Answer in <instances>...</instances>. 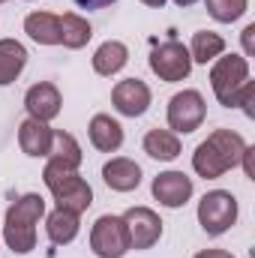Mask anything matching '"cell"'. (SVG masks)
I'll return each instance as SVG.
<instances>
[{"instance_id":"18","label":"cell","mask_w":255,"mask_h":258,"mask_svg":"<svg viewBox=\"0 0 255 258\" xmlns=\"http://www.w3.org/2000/svg\"><path fill=\"white\" fill-rule=\"evenodd\" d=\"M129 60V48L123 42H117V39H108V42H102L99 48H96V54H93V72L96 75H105V78H111V75H117Z\"/></svg>"},{"instance_id":"22","label":"cell","mask_w":255,"mask_h":258,"mask_svg":"<svg viewBox=\"0 0 255 258\" xmlns=\"http://www.w3.org/2000/svg\"><path fill=\"white\" fill-rule=\"evenodd\" d=\"M45 159H48V162H54V165H63V168L78 171V165H81L84 153H81L78 141H75L69 132H54V138H51V150H48V156H45Z\"/></svg>"},{"instance_id":"1","label":"cell","mask_w":255,"mask_h":258,"mask_svg":"<svg viewBox=\"0 0 255 258\" xmlns=\"http://www.w3.org/2000/svg\"><path fill=\"white\" fill-rule=\"evenodd\" d=\"M246 150V141L240 132L231 129H216L207 135V141H201L192 153V168L195 174H201L204 180H216L225 171H231L234 165H240Z\"/></svg>"},{"instance_id":"29","label":"cell","mask_w":255,"mask_h":258,"mask_svg":"<svg viewBox=\"0 0 255 258\" xmlns=\"http://www.w3.org/2000/svg\"><path fill=\"white\" fill-rule=\"evenodd\" d=\"M144 6H153V9H162L165 6V0H141Z\"/></svg>"},{"instance_id":"5","label":"cell","mask_w":255,"mask_h":258,"mask_svg":"<svg viewBox=\"0 0 255 258\" xmlns=\"http://www.w3.org/2000/svg\"><path fill=\"white\" fill-rule=\"evenodd\" d=\"M198 222L210 237L225 234L237 222V198L225 189L204 192V198L198 201Z\"/></svg>"},{"instance_id":"21","label":"cell","mask_w":255,"mask_h":258,"mask_svg":"<svg viewBox=\"0 0 255 258\" xmlns=\"http://www.w3.org/2000/svg\"><path fill=\"white\" fill-rule=\"evenodd\" d=\"M78 225H81V222H78V213L57 207V210H54V213H48V219H45L48 240H51V243H57V246L72 243V240L78 237Z\"/></svg>"},{"instance_id":"17","label":"cell","mask_w":255,"mask_h":258,"mask_svg":"<svg viewBox=\"0 0 255 258\" xmlns=\"http://www.w3.org/2000/svg\"><path fill=\"white\" fill-rule=\"evenodd\" d=\"M27 66V48L18 39H0V87L12 84Z\"/></svg>"},{"instance_id":"6","label":"cell","mask_w":255,"mask_h":258,"mask_svg":"<svg viewBox=\"0 0 255 258\" xmlns=\"http://www.w3.org/2000/svg\"><path fill=\"white\" fill-rule=\"evenodd\" d=\"M90 249L96 258H123L129 252V231L123 216H99L90 228Z\"/></svg>"},{"instance_id":"3","label":"cell","mask_w":255,"mask_h":258,"mask_svg":"<svg viewBox=\"0 0 255 258\" xmlns=\"http://www.w3.org/2000/svg\"><path fill=\"white\" fill-rule=\"evenodd\" d=\"M42 180H45V186L51 189L57 207H63V210H72V213L81 216V213L93 204V189H90V183H87L78 171H72V168L45 162Z\"/></svg>"},{"instance_id":"24","label":"cell","mask_w":255,"mask_h":258,"mask_svg":"<svg viewBox=\"0 0 255 258\" xmlns=\"http://www.w3.org/2000/svg\"><path fill=\"white\" fill-rule=\"evenodd\" d=\"M204 6H207V12H210L213 21L231 24V21H237V18L246 12L249 0H204Z\"/></svg>"},{"instance_id":"20","label":"cell","mask_w":255,"mask_h":258,"mask_svg":"<svg viewBox=\"0 0 255 258\" xmlns=\"http://www.w3.org/2000/svg\"><path fill=\"white\" fill-rule=\"evenodd\" d=\"M90 36H93V27H90L87 18H81L78 12L60 15V45H63V48L78 51V48H84V45L90 42Z\"/></svg>"},{"instance_id":"15","label":"cell","mask_w":255,"mask_h":258,"mask_svg":"<svg viewBox=\"0 0 255 258\" xmlns=\"http://www.w3.org/2000/svg\"><path fill=\"white\" fill-rule=\"evenodd\" d=\"M51 138H54V129L48 126V123H39V120H33V117H27L21 126H18V144H21V150L27 153V156H48V150H51Z\"/></svg>"},{"instance_id":"2","label":"cell","mask_w":255,"mask_h":258,"mask_svg":"<svg viewBox=\"0 0 255 258\" xmlns=\"http://www.w3.org/2000/svg\"><path fill=\"white\" fill-rule=\"evenodd\" d=\"M45 216V198L27 192L15 198L3 219V240L15 255H27L36 249V225Z\"/></svg>"},{"instance_id":"30","label":"cell","mask_w":255,"mask_h":258,"mask_svg":"<svg viewBox=\"0 0 255 258\" xmlns=\"http://www.w3.org/2000/svg\"><path fill=\"white\" fill-rule=\"evenodd\" d=\"M177 6H192V3H198V0H174Z\"/></svg>"},{"instance_id":"7","label":"cell","mask_w":255,"mask_h":258,"mask_svg":"<svg viewBox=\"0 0 255 258\" xmlns=\"http://www.w3.org/2000/svg\"><path fill=\"white\" fill-rule=\"evenodd\" d=\"M150 69H153V75H159V81H168V84L189 78L192 72L189 48L177 39H168V42L156 45L150 51Z\"/></svg>"},{"instance_id":"25","label":"cell","mask_w":255,"mask_h":258,"mask_svg":"<svg viewBox=\"0 0 255 258\" xmlns=\"http://www.w3.org/2000/svg\"><path fill=\"white\" fill-rule=\"evenodd\" d=\"M252 102H255V81H246L243 84V90H240V96H237V105L246 111V117H252Z\"/></svg>"},{"instance_id":"4","label":"cell","mask_w":255,"mask_h":258,"mask_svg":"<svg viewBox=\"0 0 255 258\" xmlns=\"http://www.w3.org/2000/svg\"><path fill=\"white\" fill-rule=\"evenodd\" d=\"M246 81H249V63L240 54H219L213 60V66H210L213 96L225 108H237V96H240V90H243Z\"/></svg>"},{"instance_id":"28","label":"cell","mask_w":255,"mask_h":258,"mask_svg":"<svg viewBox=\"0 0 255 258\" xmlns=\"http://www.w3.org/2000/svg\"><path fill=\"white\" fill-rule=\"evenodd\" d=\"M192 258H234L231 252H225V249H204V252H198V255Z\"/></svg>"},{"instance_id":"19","label":"cell","mask_w":255,"mask_h":258,"mask_svg":"<svg viewBox=\"0 0 255 258\" xmlns=\"http://www.w3.org/2000/svg\"><path fill=\"white\" fill-rule=\"evenodd\" d=\"M144 153L159 162H171L180 156V138L171 129H150L144 135Z\"/></svg>"},{"instance_id":"10","label":"cell","mask_w":255,"mask_h":258,"mask_svg":"<svg viewBox=\"0 0 255 258\" xmlns=\"http://www.w3.org/2000/svg\"><path fill=\"white\" fill-rule=\"evenodd\" d=\"M111 105H114V111L123 114V117H141V114L150 108V87H147L141 78L117 81L114 90H111Z\"/></svg>"},{"instance_id":"9","label":"cell","mask_w":255,"mask_h":258,"mask_svg":"<svg viewBox=\"0 0 255 258\" xmlns=\"http://www.w3.org/2000/svg\"><path fill=\"white\" fill-rule=\"evenodd\" d=\"M123 222L129 231V249H150L162 237V219L150 207H129Z\"/></svg>"},{"instance_id":"26","label":"cell","mask_w":255,"mask_h":258,"mask_svg":"<svg viewBox=\"0 0 255 258\" xmlns=\"http://www.w3.org/2000/svg\"><path fill=\"white\" fill-rule=\"evenodd\" d=\"M75 6H81V9H105V6H111L114 0H72Z\"/></svg>"},{"instance_id":"16","label":"cell","mask_w":255,"mask_h":258,"mask_svg":"<svg viewBox=\"0 0 255 258\" xmlns=\"http://www.w3.org/2000/svg\"><path fill=\"white\" fill-rule=\"evenodd\" d=\"M24 33L39 45H60V15H54V12H30L24 18Z\"/></svg>"},{"instance_id":"12","label":"cell","mask_w":255,"mask_h":258,"mask_svg":"<svg viewBox=\"0 0 255 258\" xmlns=\"http://www.w3.org/2000/svg\"><path fill=\"white\" fill-rule=\"evenodd\" d=\"M153 198L162 207H183L192 198V177H186L183 171H162L153 177Z\"/></svg>"},{"instance_id":"13","label":"cell","mask_w":255,"mask_h":258,"mask_svg":"<svg viewBox=\"0 0 255 258\" xmlns=\"http://www.w3.org/2000/svg\"><path fill=\"white\" fill-rule=\"evenodd\" d=\"M102 180L114 192H132L141 183V168H138V162H132L126 156H114L102 165Z\"/></svg>"},{"instance_id":"27","label":"cell","mask_w":255,"mask_h":258,"mask_svg":"<svg viewBox=\"0 0 255 258\" xmlns=\"http://www.w3.org/2000/svg\"><path fill=\"white\" fill-rule=\"evenodd\" d=\"M252 36H255V24H246V27H243V48H246V54H249V57H252V51H255Z\"/></svg>"},{"instance_id":"8","label":"cell","mask_w":255,"mask_h":258,"mask_svg":"<svg viewBox=\"0 0 255 258\" xmlns=\"http://www.w3.org/2000/svg\"><path fill=\"white\" fill-rule=\"evenodd\" d=\"M204 117H207V105H204V96L198 90H180L168 99V126H171V132L189 135L204 123Z\"/></svg>"},{"instance_id":"14","label":"cell","mask_w":255,"mask_h":258,"mask_svg":"<svg viewBox=\"0 0 255 258\" xmlns=\"http://www.w3.org/2000/svg\"><path fill=\"white\" fill-rule=\"evenodd\" d=\"M87 135H90V144L96 150H102V153H114L123 144V126L111 114H93V120L87 126Z\"/></svg>"},{"instance_id":"23","label":"cell","mask_w":255,"mask_h":258,"mask_svg":"<svg viewBox=\"0 0 255 258\" xmlns=\"http://www.w3.org/2000/svg\"><path fill=\"white\" fill-rule=\"evenodd\" d=\"M219 54H225V39L213 30H198L192 33V45H189V57L192 63H213Z\"/></svg>"},{"instance_id":"31","label":"cell","mask_w":255,"mask_h":258,"mask_svg":"<svg viewBox=\"0 0 255 258\" xmlns=\"http://www.w3.org/2000/svg\"><path fill=\"white\" fill-rule=\"evenodd\" d=\"M0 3H3V0H0Z\"/></svg>"},{"instance_id":"11","label":"cell","mask_w":255,"mask_h":258,"mask_svg":"<svg viewBox=\"0 0 255 258\" xmlns=\"http://www.w3.org/2000/svg\"><path fill=\"white\" fill-rule=\"evenodd\" d=\"M60 105H63L60 90H57L51 81H39V84H33V87L24 93V108H27V114H30L33 120H39V123L54 120V117L60 114Z\"/></svg>"}]
</instances>
